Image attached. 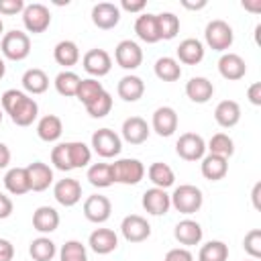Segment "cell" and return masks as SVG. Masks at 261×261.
Here are the masks:
<instances>
[{
    "label": "cell",
    "mask_w": 261,
    "mask_h": 261,
    "mask_svg": "<svg viewBox=\"0 0 261 261\" xmlns=\"http://www.w3.org/2000/svg\"><path fill=\"white\" fill-rule=\"evenodd\" d=\"M243 249L251 259L261 257V228H251L243 239Z\"/></svg>",
    "instance_id": "cell-46"
},
{
    "label": "cell",
    "mask_w": 261,
    "mask_h": 261,
    "mask_svg": "<svg viewBox=\"0 0 261 261\" xmlns=\"http://www.w3.org/2000/svg\"><path fill=\"white\" fill-rule=\"evenodd\" d=\"M114 61L122 67V69H137L141 63H143V49L137 41H130V39H122L116 49H114Z\"/></svg>",
    "instance_id": "cell-9"
},
{
    "label": "cell",
    "mask_w": 261,
    "mask_h": 261,
    "mask_svg": "<svg viewBox=\"0 0 261 261\" xmlns=\"http://www.w3.org/2000/svg\"><path fill=\"white\" fill-rule=\"evenodd\" d=\"M247 98L253 106H261V82H255L247 90Z\"/></svg>",
    "instance_id": "cell-51"
},
{
    "label": "cell",
    "mask_w": 261,
    "mask_h": 261,
    "mask_svg": "<svg viewBox=\"0 0 261 261\" xmlns=\"http://www.w3.org/2000/svg\"><path fill=\"white\" fill-rule=\"evenodd\" d=\"M177 112L171 106H159L151 118V126L159 137H171L177 130Z\"/></svg>",
    "instance_id": "cell-17"
},
{
    "label": "cell",
    "mask_w": 261,
    "mask_h": 261,
    "mask_svg": "<svg viewBox=\"0 0 261 261\" xmlns=\"http://www.w3.org/2000/svg\"><path fill=\"white\" fill-rule=\"evenodd\" d=\"M143 208L147 214H153V216H163L169 212L171 208V200H169V194L161 188H149L143 192V200H141Z\"/></svg>",
    "instance_id": "cell-14"
},
{
    "label": "cell",
    "mask_w": 261,
    "mask_h": 261,
    "mask_svg": "<svg viewBox=\"0 0 261 261\" xmlns=\"http://www.w3.org/2000/svg\"><path fill=\"white\" fill-rule=\"evenodd\" d=\"M10 149L4 145V143H0V169H4V167H8V163H10Z\"/></svg>",
    "instance_id": "cell-53"
},
{
    "label": "cell",
    "mask_w": 261,
    "mask_h": 261,
    "mask_svg": "<svg viewBox=\"0 0 261 261\" xmlns=\"http://www.w3.org/2000/svg\"><path fill=\"white\" fill-rule=\"evenodd\" d=\"M27 171L33 192H45L53 184V169L43 161H33L31 165H27Z\"/></svg>",
    "instance_id": "cell-29"
},
{
    "label": "cell",
    "mask_w": 261,
    "mask_h": 261,
    "mask_svg": "<svg viewBox=\"0 0 261 261\" xmlns=\"http://www.w3.org/2000/svg\"><path fill=\"white\" fill-rule=\"evenodd\" d=\"M82 65L86 69V73H90L94 80L96 77H104L110 73L112 69V57L108 51L104 49H90L84 53L82 57Z\"/></svg>",
    "instance_id": "cell-10"
},
{
    "label": "cell",
    "mask_w": 261,
    "mask_h": 261,
    "mask_svg": "<svg viewBox=\"0 0 261 261\" xmlns=\"http://www.w3.org/2000/svg\"><path fill=\"white\" fill-rule=\"evenodd\" d=\"M67 151H69V161L73 169H82L90 165L92 159V149L82 143V141H67Z\"/></svg>",
    "instance_id": "cell-38"
},
{
    "label": "cell",
    "mask_w": 261,
    "mask_h": 261,
    "mask_svg": "<svg viewBox=\"0 0 261 261\" xmlns=\"http://www.w3.org/2000/svg\"><path fill=\"white\" fill-rule=\"evenodd\" d=\"M53 196L61 206L71 208L82 200V184L77 179H73V177H63V179L55 181Z\"/></svg>",
    "instance_id": "cell-13"
},
{
    "label": "cell",
    "mask_w": 261,
    "mask_h": 261,
    "mask_svg": "<svg viewBox=\"0 0 261 261\" xmlns=\"http://www.w3.org/2000/svg\"><path fill=\"white\" fill-rule=\"evenodd\" d=\"M118 8H122V10H126V12L143 14V10L147 8V2H145V0H122Z\"/></svg>",
    "instance_id": "cell-49"
},
{
    "label": "cell",
    "mask_w": 261,
    "mask_h": 261,
    "mask_svg": "<svg viewBox=\"0 0 261 261\" xmlns=\"http://www.w3.org/2000/svg\"><path fill=\"white\" fill-rule=\"evenodd\" d=\"M153 71L155 75L161 80V82H177L181 77V65L175 57H169V55H163L155 61L153 65Z\"/></svg>",
    "instance_id": "cell-33"
},
{
    "label": "cell",
    "mask_w": 261,
    "mask_h": 261,
    "mask_svg": "<svg viewBox=\"0 0 261 261\" xmlns=\"http://www.w3.org/2000/svg\"><path fill=\"white\" fill-rule=\"evenodd\" d=\"M94 153H98L104 159H112L116 155H120L122 151V139L118 133H114L112 128H98L92 135V145Z\"/></svg>",
    "instance_id": "cell-6"
},
{
    "label": "cell",
    "mask_w": 261,
    "mask_h": 261,
    "mask_svg": "<svg viewBox=\"0 0 261 261\" xmlns=\"http://www.w3.org/2000/svg\"><path fill=\"white\" fill-rule=\"evenodd\" d=\"M4 188L12 196H22L31 192V179L27 167H10L4 175Z\"/></svg>",
    "instance_id": "cell-27"
},
{
    "label": "cell",
    "mask_w": 261,
    "mask_h": 261,
    "mask_svg": "<svg viewBox=\"0 0 261 261\" xmlns=\"http://www.w3.org/2000/svg\"><path fill=\"white\" fill-rule=\"evenodd\" d=\"M243 8L249 10V12L259 14V12H261V0H245V2H243Z\"/></svg>",
    "instance_id": "cell-54"
},
{
    "label": "cell",
    "mask_w": 261,
    "mask_h": 261,
    "mask_svg": "<svg viewBox=\"0 0 261 261\" xmlns=\"http://www.w3.org/2000/svg\"><path fill=\"white\" fill-rule=\"evenodd\" d=\"M0 104L4 114H8L16 126H31L39 116V104L35 102V98L16 88L6 90L0 96Z\"/></svg>",
    "instance_id": "cell-1"
},
{
    "label": "cell",
    "mask_w": 261,
    "mask_h": 261,
    "mask_svg": "<svg viewBox=\"0 0 261 261\" xmlns=\"http://www.w3.org/2000/svg\"><path fill=\"white\" fill-rule=\"evenodd\" d=\"M145 173L149 175L151 184H153L155 188H161V190L171 188L173 181H175V173H173V169H171L167 163H163V161H155V163H151L149 169H147Z\"/></svg>",
    "instance_id": "cell-32"
},
{
    "label": "cell",
    "mask_w": 261,
    "mask_h": 261,
    "mask_svg": "<svg viewBox=\"0 0 261 261\" xmlns=\"http://www.w3.org/2000/svg\"><path fill=\"white\" fill-rule=\"evenodd\" d=\"M92 22L102 31H110L120 22V8L112 2L94 4L92 6Z\"/></svg>",
    "instance_id": "cell-15"
},
{
    "label": "cell",
    "mask_w": 261,
    "mask_h": 261,
    "mask_svg": "<svg viewBox=\"0 0 261 261\" xmlns=\"http://www.w3.org/2000/svg\"><path fill=\"white\" fill-rule=\"evenodd\" d=\"M173 237L179 245L184 247H194V245H200L202 237H204V230L200 226V222L192 220V218H184L175 224L173 228Z\"/></svg>",
    "instance_id": "cell-19"
},
{
    "label": "cell",
    "mask_w": 261,
    "mask_h": 261,
    "mask_svg": "<svg viewBox=\"0 0 261 261\" xmlns=\"http://www.w3.org/2000/svg\"><path fill=\"white\" fill-rule=\"evenodd\" d=\"M51 163L55 169L59 171H71V161H69V151H67V141L65 143H57L51 149Z\"/></svg>",
    "instance_id": "cell-45"
},
{
    "label": "cell",
    "mask_w": 261,
    "mask_h": 261,
    "mask_svg": "<svg viewBox=\"0 0 261 261\" xmlns=\"http://www.w3.org/2000/svg\"><path fill=\"white\" fill-rule=\"evenodd\" d=\"M53 59H55L59 65H63V67L67 69V67L75 65V63L80 61V47H77L73 41L63 39V41H59V43L55 45V49H53Z\"/></svg>",
    "instance_id": "cell-34"
},
{
    "label": "cell",
    "mask_w": 261,
    "mask_h": 261,
    "mask_svg": "<svg viewBox=\"0 0 261 261\" xmlns=\"http://www.w3.org/2000/svg\"><path fill=\"white\" fill-rule=\"evenodd\" d=\"M80 82H82V77H80L75 71H71V69H63V71H59V73L55 75V80H53L55 90H57L61 96H65V98L75 96Z\"/></svg>",
    "instance_id": "cell-36"
},
{
    "label": "cell",
    "mask_w": 261,
    "mask_h": 261,
    "mask_svg": "<svg viewBox=\"0 0 261 261\" xmlns=\"http://www.w3.org/2000/svg\"><path fill=\"white\" fill-rule=\"evenodd\" d=\"M110 110H112V96L106 90L100 96H96L90 104H86V112L92 118H104L106 114H110Z\"/></svg>",
    "instance_id": "cell-44"
},
{
    "label": "cell",
    "mask_w": 261,
    "mask_h": 261,
    "mask_svg": "<svg viewBox=\"0 0 261 261\" xmlns=\"http://www.w3.org/2000/svg\"><path fill=\"white\" fill-rule=\"evenodd\" d=\"M2 118H4V110H2V106H0V124H2Z\"/></svg>",
    "instance_id": "cell-59"
},
{
    "label": "cell",
    "mask_w": 261,
    "mask_h": 261,
    "mask_svg": "<svg viewBox=\"0 0 261 261\" xmlns=\"http://www.w3.org/2000/svg\"><path fill=\"white\" fill-rule=\"evenodd\" d=\"M169 200H171V206L179 212V214H194L202 208L204 204V194L198 186H192V184H181L173 190V194H169Z\"/></svg>",
    "instance_id": "cell-2"
},
{
    "label": "cell",
    "mask_w": 261,
    "mask_h": 261,
    "mask_svg": "<svg viewBox=\"0 0 261 261\" xmlns=\"http://www.w3.org/2000/svg\"><path fill=\"white\" fill-rule=\"evenodd\" d=\"M12 210H14V204H12L10 196H6L4 192H0V220L8 218L12 214Z\"/></svg>",
    "instance_id": "cell-50"
},
{
    "label": "cell",
    "mask_w": 261,
    "mask_h": 261,
    "mask_svg": "<svg viewBox=\"0 0 261 261\" xmlns=\"http://www.w3.org/2000/svg\"><path fill=\"white\" fill-rule=\"evenodd\" d=\"M59 212L53 206H39L33 212V228L41 234H49L59 226Z\"/></svg>",
    "instance_id": "cell-25"
},
{
    "label": "cell",
    "mask_w": 261,
    "mask_h": 261,
    "mask_svg": "<svg viewBox=\"0 0 261 261\" xmlns=\"http://www.w3.org/2000/svg\"><path fill=\"white\" fill-rule=\"evenodd\" d=\"M55 253H57L55 243H53L49 237H45V234L33 239L31 245H29V255H31L35 261H51V259L55 257Z\"/></svg>",
    "instance_id": "cell-35"
},
{
    "label": "cell",
    "mask_w": 261,
    "mask_h": 261,
    "mask_svg": "<svg viewBox=\"0 0 261 261\" xmlns=\"http://www.w3.org/2000/svg\"><path fill=\"white\" fill-rule=\"evenodd\" d=\"M204 41H206V45L210 49L226 53L232 47V41H234L232 27L226 20H222V18H214L204 29Z\"/></svg>",
    "instance_id": "cell-3"
},
{
    "label": "cell",
    "mask_w": 261,
    "mask_h": 261,
    "mask_svg": "<svg viewBox=\"0 0 261 261\" xmlns=\"http://www.w3.org/2000/svg\"><path fill=\"white\" fill-rule=\"evenodd\" d=\"M59 261H88V251L82 241H65L59 251Z\"/></svg>",
    "instance_id": "cell-43"
},
{
    "label": "cell",
    "mask_w": 261,
    "mask_h": 261,
    "mask_svg": "<svg viewBox=\"0 0 261 261\" xmlns=\"http://www.w3.org/2000/svg\"><path fill=\"white\" fill-rule=\"evenodd\" d=\"M206 149L210 153H214V155H220V157H226L228 159L234 153V141L226 133H216V135L210 137Z\"/></svg>",
    "instance_id": "cell-40"
},
{
    "label": "cell",
    "mask_w": 261,
    "mask_h": 261,
    "mask_svg": "<svg viewBox=\"0 0 261 261\" xmlns=\"http://www.w3.org/2000/svg\"><path fill=\"white\" fill-rule=\"evenodd\" d=\"M151 135V126L147 124L145 118L141 116H128L124 122H122V128H120V139H124L126 143L130 145H141L149 139Z\"/></svg>",
    "instance_id": "cell-18"
},
{
    "label": "cell",
    "mask_w": 261,
    "mask_h": 261,
    "mask_svg": "<svg viewBox=\"0 0 261 261\" xmlns=\"http://www.w3.org/2000/svg\"><path fill=\"white\" fill-rule=\"evenodd\" d=\"M157 27L161 41H171L179 33V18L173 12H161L157 14Z\"/></svg>",
    "instance_id": "cell-41"
},
{
    "label": "cell",
    "mask_w": 261,
    "mask_h": 261,
    "mask_svg": "<svg viewBox=\"0 0 261 261\" xmlns=\"http://www.w3.org/2000/svg\"><path fill=\"white\" fill-rule=\"evenodd\" d=\"M163 261H194V255L186 247H175V249H169L165 253Z\"/></svg>",
    "instance_id": "cell-48"
},
{
    "label": "cell",
    "mask_w": 261,
    "mask_h": 261,
    "mask_svg": "<svg viewBox=\"0 0 261 261\" xmlns=\"http://www.w3.org/2000/svg\"><path fill=\"white\" fill-rule=\"evenodd\" d=\"M175 153L184 161H200L206 155V141L198 133H184L175 143Z\"/></svg>",
    "instance_id": "cell-8"
},
{
    "label": "cell",
    "mask_w": 261,
    "mask_h": 261,
    "mask_svg": "<svg viewBox=\"0 0 261 261\" xmlns=\"http://www.w3.org/2000/svg\"><path fill=\"white\" fill-rule=\"evenodd\" d=\"M0 51L6 59L10 61H22L31 53V37L22 31H8L2 35L0 41Z\"/></svg>",
    "instance_id": "cell-4"
},
{
    "label": "cell",
    "mask_w": 261,
    "mask_h": 261,
    "mask_svg": "<svg viewBox=\"0 0 261 261\" xmlns=\"http://www.w3.org/2000/svg\"><path fill=\"white\" fill-rule=\"evenodd\" d=\"M61 133H63V122H61V118L57 114H45V116L39 118V122H37V137L41 141L55 143V141H59Z\"/></svg>",
    "instance_id": "cell-30"
},
{
    "label": "cell",
    "mask_w": 261,
    "mask_h": 261,
    "mask_svg": "<svg viewBox=\"0 0 261 261\" xmlns=\"http://www.w3.org/2000/svg\"><path fill=\"white\" fill-rule=\"evenodd\" d=\"M181 6L188 8V10H202V8H206V0H200V2H188V0H181Z\"/></svg>",
    "instance_id": "cell-56"
},
{
    "label": "cell",
    "mask_w": 261,
    "mask_h": 261,
    "mask_svg": "<svg viewBox=\"0 0 261 261\" xmlns=\"http://www.w3.org/2000/svg\"><path fill=\"white\" fill-rule=\"evenodd\" d=\"M120 232L128 243H143L151 237V224L141 214H128L120 222Z\"/></svg>",
    "instance_id": "cell-11"
},
{
    "label": "cell",
    "mask_w": 261,
    "mask_h": 261,
    "mask_svg": "<svg viewBox=\"0 0 261 261\" xmlns=\"http://www.w3.org/2000/svg\"><path fill=\"white\" fill-rule=\"evenodd\" d=\"M0 35H4V22H2V18H0Z\"/></svg>",
    "instance_id": "cell-58"
},
{
    "label": "cell",
    "mask_w": 261,
    "mask_h": 261,
    "mask_svg": "<svg viewBox=\"0 0 261 261\" xmlns=\"http://www.w3.org/2000/svg\"><path fill=\"white\" fill-rule=\"evenodd\" d=\"M4 73H6V63H4V59L0 57V80L4 77Z\"/></svg>",
    "instance_id": "cell-57"
},
{
    "label": "cell",
    "mask_w": 261,
    "mask_h": 261,
    "mask_svg": "<svg viewBox=\"0 0 261 261\" xmlns=\"http://www.w3.org/2000/svg\"><path fill=\"white\" fill-rule=\"evenodd\" d=\"M22 90L29 94V96H37V94H43L47 92L49 88V75L41 69V67H31L22 73Z\"/></svg>",
    "instance_id": "cell-31"
},
{
    "label": "cell",
    "mask_w": 261,
    "mask_h": 261,
    "mask_svg": "<svg viewBox=\"0 0 261 261\" xmlns=\"http://www.w3.org/2000/svg\"><path fill=\"white\" fill-rule=\"evenodd\" d=\"M22 24L33 35L45 33L49 29V24H51V12H49V8L45 4H41V2L27 4L24 10H22Z\"/></svg>",
    "instance_id": "cell-7"
},
{
    "label": "cell",
    "mask_w": 261,
    "mask_h": 261,
    "mask_svg": "<svg viewBox=\"0 0 261 261\" xmlns=\"http://www.w3.org/2000/svg\"><path fill=\"white\" fill-rule=\"evenodd\" d=\"M86 177H88V181H90L94 188H110V186L114 184L110 163H92V165L88 167Z\"/></svg>",
    "instance_id": "cell-37"
},
{
    "label": "cell",
    "mask_w": 261,
    "mask_h": 261,
    "mask_svg": "<svg viewBox=\"0 0 261 261\" xmlns=\"http://www.w3.org/2000/svg\"><path fill=\"white\" fill-rule=\"evenodd\" d=\"M200 161H202L200 163V171L210 181H218L228 173V159L226 157H220V155H214V153H206Z\"/></svg>",
    "instance_id": "cell-24"
},
{
    "label": "cell",
    "mask_w": 261,
    "mask_h": 261,
    "mask_svg": "<svg viewBox=\"0 0 261 261\" xmlns=\"http://www.w3.org/2000/svg\"><path fill=\"white\" fill-rule=\"evenodd\" d=\"M186 96L196 104H206L214 96V84L204 75L190 77V82L186 84Z\"/></svg>",
    "instance_id": "cell-23"
},
{
    "label": "cell",
    "mask_w": 261,
    "mask_h": 261,
    "mask_svg": "<svg viewBox=\"0 0 261 261\" xmlns=\"http://www.w3.org/2000/svg\"><path fill=\"white\" fill-rule=\"evenodd\" d=\"M204 43L200 39H194V37H188L184 39L175 53H177V61L184 63V65H198L202 59H204Z\"/></svg>",
    "instance_id": "cell-21"
},
{
    "label": "cell",
    "mask_w": 261,
    "mask_h": 261,
    "mask_svg": "<svg viewBox=\"0 0 261 261\" xmlns=\"http://www.w3.org/2000/svg\"><path fill=\"white\" fill-rule=\"evenodd\" d=\"M102 92H104V86H102L98 80H94V77H86V80L80 82L77 92H75V98L86 106V104H90L96 96H100Z\"/></svg>",
    "instance_id": "cell-42"
},
{
    "label": "cell",
    "mask_w": 261,
    "mask_h": 261,
    "mask_svg": "<svg viewBox=\"0 0 261 261\" xmlns=\"http://www.w3.org/2000/svg\"><path fill=\"white\" fill-rule=\"evenodd\" d=\"M214 120L222 128H232L241 120V106L234 100H222L214 108Z\"/></svg>",
    "instance_id": "cell-26"
},
{
    "label": "cell",
    "mask_w": 261,
    "mask_h": 261,
    "mask_svg": "<svg viewBox=\"0 0 261 261\" xmlns=\"http://www.w3.org/2000/svg\"><path fill=\"white\" fill-rule=\"evenodd\" d=\"M24 6H27L24 0H0V14H4V16L22 14Z\"/></svg>",
    "instance_id": "cell-47"
},
{
    "label": "cell",
    "mask_w": 261,
    "mask_h": 261,
    "mask_svg": "<svg viewBox=\"0 0 261 261\" xmlns=\"http://www.w3.org/2000/svg\"><path fill=\"white\" fill-rule=\"evenodd\" d=\"M228 245L222 241H208L198 251V261H226Z\"/></svg>",
    "instance_id": "cell-39"
},
{
    "label": "cell",
    "mask_w": 261,
    "mask_h": 261,
    "mask_svg": "<svg viewBox=\"0 0 261 261\" xmlns=\"http://www.w3.org/2000/svg\"><path fill=\"white\" fill-rule=\"evenodd\" d=\"M14 257V245L8 239H0V261H12Z\"/></svg>",
    "instance_id": "cell-52"
},
{
    "label": "cell",
    "mask_w": 261,
    "mask_h": 261,
    "mask_svg": "<svg viewBox=\"0 0 261 261\" xmlns=\"http://www.w3.org/2000/svg\"><path fill=\"white\" fill-rule=\"evenodd\" d=\"M112 214V202L102 194H92L84 200V216L94 224H104Z\"/></svg>",
    "instance_id": "cell-12"
},
{
    "label": "cell",
    "mask_w": 261,
    "mask_h": 261,
    "mask_svg": "<svg viewBox=\"0 0 261 261\" xmlns=\"http://www.w3.org/2000/svg\"><path fill=\"white\" fill-rule=\"evenodd\" d=\"M135 33L143 43H149V45L161 41L159 27H157V14H151V12L139 14L135 20Z\"/></svg>",
    "instance_id": "cell-22"
},
{
    "label": "cell",
    "mask_w": 261,
    "mask_h": 261,
    "mask_svg": "<svg viewBox=\"0 0 261 261\" xmlns=\"http://www.w3.org/2000/svg\"><path fill=\"white\" fill-rule=\"evenodd\" d=\"M116 94L124 100V102H137L143 98L145 94V82L139 77V75H122L118 80V86H116Z\"/></svg>",
    "instance_id": "cell-28"
},
{
    "label": "cell",
    "mask_w": 261,
    "mask_h": 261,
    "mask_svg": "<svg viewBox=\"0 0 261 261\" xmlns=\"http://www.w3.org/2000/svg\"><path fill=\"white\" fill-rule=\"evenodd\" d=\"M218 73L228 80V82H237V80H243L245 73H247V63L245 59L239 55V53H222L220 59H218Z\"/></svg>",
    "instance_id": "cell-16"
},
{
    "label": "cell",
    "mask_w": 261,
    "mask_h": 261,
    "mask_svg": "<svg viewBox=\"0 0 261 261\" xmlns=\"http://www.w3.org/2000/svg\"><path fill=\"white\" fill-rule=\"evenodd\" d=\"M88 245L98 255H108L118 247V234L112 228H96L88 237Z\"/></svg>",
    "instance_id": "cell-20"
},
{
    "label": "cell",
    "mask_w": 261,
    "mask_h": 261,
    "mask_svg": "<svg viewBox=\"0 0 261 261\" xmlns=\"http://www.w3.org/2000/svg\"><path fill=\"white\" fill-rule=\"evenodd\" d=\"M259 194H261V181H257V184L253 186V192H251V200H253V206H255V210H261Z\"/></svg>",
    "instance_id": "cell-55"
},
{
    "label": "cell",
    "mask_w": 261,
    "mask_h": 261,
    "mask_svg": "<svg viewBox=\"0 0 261 261\" xmlns=\"http://www.w3.org/2000/svg\"><path fill=\"white\" fill-rule=\"evenodd\" d=\"M249 261H255V259H249Z\"/></svg>",
    "instance_id": "cell-60"
},
{
    "label": "cell",
    "mask_w": 261,
    "mask_h": 261,
    "mask_svg": "<svg viewBox=\"0 0 261 261\" xmlns=\"http://www.w3.org/2000/svg\"><path fill=\"white\" fill-rule=\"evenodd\" d=\"M112 167V179L114 184H124V186H135L145 177V165L135 159V157H124V159H116L114 163H110Z\"/></svg>",
    "instance_id": "cell-5"
}]
</instances>
